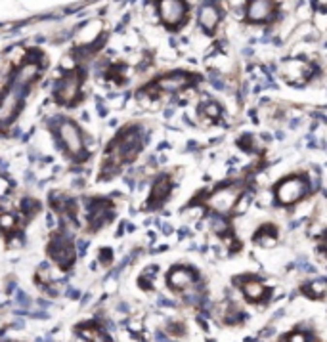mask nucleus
<instances>
[{
    "label": "nucleus",
    "instance_id": "1",
    "mask_svg": "<svg viewBox=\"0 0 327 342\" xmlns=\"http://www.w3.org/2000/svg\"><path fill=\"white\" fill-rule=\"evenodd\" d=\"M38 75H40V63L36 60H29L23 67H19L12 84L0 96V125L2 126L10 125L17 117L19 109L23 107V99L29 94L31 84L38 79Z\"/></svg>",
    "mask_w": 327,
    "mask_h": 342
},
{
    "label": "nucleus",
    "instance_id": "2",
    "mask_svg": "<svg viewBox=\"0 0 327 342\" xmlns=\"http://www.w3.org/2000/svg\"><path fill=\"white\" fill-rule=\"evenodd\" d=\"M142 149V132L140 128L132 126V128H125L115 142H111L109 149H107V157H109V164H113L115 168L125 164L127 161H132L134 157L140 153Z\"/></svg>",
    "mask_w": 327,
    "mask_h": 342
},
{
    "label": "nucleus",
    "instance_id": "3",
    "mask_svg": "<svg viewBox=\"0 0 327 342\" xmlns=\"http://www.w3.org/2000/svg\"><path fill=\"white\" fill-rule=\"evenodd\" d=\"M81 84H82V73L79 69H71L56 82L54 98L62 105H73L81 96Z\"/></svg>",
    "mask_w": 327,
    "mask_h": 342
},
{
    "label": "nucleus",
    "instance_id": "4",
    "mask_svg": "<svg viewBox=\"0 0 327 342\" xmlns=\"http://www.w3.org/2000/svg\"><path fill=\"white\" fill-rule=\"evenodd\" d=\"M308 193V182L300 176H289L276 187L278 203L281 205H294Z\"/></svg>",
    "mask_w": 327,
    "mask_h": 342
},
{
    "label": "nucleus",
    "instance_id": "5",
    "mask_svg": "<svg viewBox=\"0 0 327 342\" xmlns=\"http://www.w3.org/2000/svg\"><path fill=\"white\" fill-rule=\"evenodd\" d=\"M48 254H50V258H52L60 268H64V270H67V268L75 262V247H73V243L69 241V237L64 235V233L52 237V241H50V245H48Z\"/></svg>",
    "mask_w": 327,
    "mask_h": 342
},
{
    "label": "nucleus",
    "instance_id": "6",
    "mask_svg": "<svg viewBox=\"0 0 327 342\" xmlns=\"http://www.w3.org/2000/svg\"><path fill=\"white\" fill-rule=\"evenodd\" d=\"M58 136H60L64 147L71 155L79 157L82 153V149H84L82 134H81V128L75 125L73 121H60V125H58Z\"/></svg>",
    "mask_w": 327,
    "mask_h": 342
},
{
    "label": "nucleus",
    "instance_id": "7",
    "mask_svg": "<svg viewBox=\"0 0 327 342\" xmlns=\"http://www.w3.org/2000/svg\"><path fill=\"white\" fill-rule=\"evenodd\" d=\"M312 73H314L312 65L300 58L285 60L281 63V77L291 84H304L312 77Z\"/></svg>",
    "mask_w": 327,
    "mask_h": 342
},
{
    "label": "nucleus",
    "instance_id": "8",
    "mask_svg": "<svg viewBox=\"0 0 327 342\" xmlns=\"http://www.w3.org/2000/svg\"><path fill=\"white\" fill-rule=\"evenodd\" d=\"M188 14V6L182 0H163L159 2V16L164 25L168 27H178Z\"/></svg>",
    "mask_w": 327,
    "mask_h": 342
},
{
    "label": "nucleus",
    "instance_id": "9",
    "mask_svg": "<svg viewBox=\"0 0 327 342\" xmlns=\"http://www.w3.org/2000/svg\"><path fill=\"white\" fill-rule=\"evenodd\" d=\"M166 281H168L170 289H174V291H178V293H186L188 289L194 287V283L197 281V274L192 268L180 266V268H172V270H170Z\"/></svg>",
    "mask_w": 327,
    "mask_h": 342
},
{
    "label": "nucleus",
    "instance_id": "10",
    "mask_svg": "<svg viewBox=\"0 0 327 342\" xmlns=\"http://www.w3.org/2000/svg\"><path fill=\"white\" fill-rule=\"evenodd\" d=\"M276 14V4L270 0H253L247 4V17L253 23H262L272 19Z\"/></svg>",
    "mask_w": 327,
    "mask_h": 342
},
{
    "label": "nucleus",
    "instance_id": "11",
    "mask_svg": "<svg viewBox=\"0 0 327 342\" xmlns=\"http://www.w3.org/2000/svg\"><path fill=\"white\" fill-rule=\"evenodd\" d=\"M220 16H222L220 8L216 4H213V2H207L199 10V25L203 27L205 33H214L218 21H220Z\"/></svg>",
    "mask_w": 327,
    "mask_h": 342
},
{
    "label": "nucleus",
    "instance_id": "12",
    "mask_svg": "<svg viewBox=\"0 0 327 342\" xmlns=\"http://www.w3.org/2000/svg\"><path fill=\"white\" fill-rule=\"evenodd\" d=\"M190 84V75L188 73H182V71H174V73H168L161 77L157 81V90H166V92H176L180 88H186Z\"/></svg>",
    "mask_w": 327,
    "mask_h": 342
},
{
    "label": "nucleus",
    "instance_id": "13",
    "mask_svg": "<svg viewBox=\"0 0 327 342\" xmlns=\"http://www.w3.org/2000/svg\"><path fill=\"white\" fill-rule=\"evenodd\" d=\"M88 212H90V224H92L94 229L99 228V226H103V224H107L115 214L113 205L109 201H94L92 207L88 209Z\"/></svg>",
    "mask_w": 327,
    "mask_h": 342
},
{
    "label": "nucleus",
    "instance_id": "14",
    "mask_svg": "<svg viewBox=\"0 0 327 342\" xmlns=\"http://www.w3.org/2000/svg\"><path fill=\"white\" fill-rule=\"evenodd\" d=\"M170 189H172V180H170V176H159L157 178V182H155V186L151 189V199H149V207H155V205H161L164 199L168 197V193H170Z\"/></svg>",
    "mask_w": 327,
    "mask_h": 342
},
{
    "label": "nucleus",
    "instance_id": "15",
    "mask_svg": "<svg viewBox=\"0 0 327 342\" xmlns=\"http://www.w3.org/2000/svg\"><path fill=\"white\" fill-rule=\"evenodd\" d=\"M243 294L251 300V302H259L266 296V287L262 285L261 281H251V279H245L243 281Z\"/></svg>",
    "mask_w": 327,
    "mask_h": 342
},
{
    "label": "nucleus",
    "instance_id": "16",
    "mask_svg": "<svg viewBox=\"0 0 327 342\" xmlns=\"http://www.w3.org/2000/svg\"><path fill=\"white\" fill-rule=\"evenodd\" d=\"M255 241L262 245V247H274L278 243V231L272 224H266L262 226L261 229L255 233Z\"/></svg>",
    "mask_w": 327,
    "mask_h": 342
},
{
    "label": "nucleus",
    "instance_id": "17",
    "mask_svg": "<svg viewBox=\"0 0 327 342\" xmlns=\"http://www.w3.org/2000/svg\"><path fill=\"white\" fill-rule=\"evenodd\" d=\"M79 333L86 342H111L109 337L105 335V331L99 329L98 325H84L79 329Z\"/></svg>",
    "mask_w": 327,
    "mask_h": 342
},
{
    "label": "nucleus",
    "instance_id": "18",
    "mask_svg": "<svg viewBox=\"0 0 327 342\" xmlns=\"http://www.w3.org/2000/svg\"><path fill=\"white\" fill-rule=\"evenodd\" d=\"M302 291L312 296V298H324L326 296V291H327V283L326 279H318L314 283H308L306 287H302Z\"/></svg>",
    "mask_w": 327,
    "mask_h": 342
},
{
    "label": "nucleus",
    "instance_id": "19",
    "mask_svg": "<svg viewBox=\"0 0 327 342\" xmlns=\"http://www.w3.org/2000/svg\"><path fill=\"white\" fill-rule=\"evenodd\" d=\"M251 201H253V195L251 193H241V195H237V199H235V203H233V214H243L249 207H251Z\"/></svg>",
    "mask_w": 327,
    "mask_h": 342
},
{
    "label": "nucleus",
    "instance_id": "20",
    "mask_svg": "<svg viewBox=\"0 0 327 342\" xmlns=\"http://www.w3.org/2000/svg\"><path fill=\"white\" fill-rule=\"evenodd\" d=\"M201 113H203L205 117H209L211 121H216V119L220 117V107H218V103H214V101H207V103H203Z\"/></svg>",
    "mask_w": 327,
    "mask_h": 342
},
{
    "label": "nucleus",
    "instance_id": "21",
    "mask_svg": "<svg viewBox=\"0 0 327 342\" xmlns=\"http://www.w3.org/2000/svg\"><path fill=\"white\" fill-rule=\"evenodd\" d=\"M16 228H17V220L14 214H10V212L0 214V229H4L6 233H12Z\"/></svg>",
    "mask_w": 327,
    "mask_h": 342
},
{
    "label": "nucleus",
    "instance_id": "22",
    "mask_svg": "<svg viewBox=\"0 0 327 342\" xmlns=\"http://www.w3.org/2000/svg\"><path fill=\"white\" fill-rule=\"evenodd\" d=\"M279 342H310V339H308V335L302 333V331H293V333L285 335Z\"/></svg>",
    "mask_w": 327,
    "mask_h": 342
},
{
    "label": "nucleus",
    "instance_id": "23",
    "mask_svg": "<svg viewBox=\"0 0 327 342\" xmlns=\"http://www.w3.org/2000/svg\"><path fill=\"white\" fill-rule=\"evenodd\" d=\"M213 229L218 233V235H224L228 231V222L222 220V218H213Z\"/></svg>",
    "mask_w": 327,
    "mask_h": 342
},
{
    "label": "nucleus",
    "instance_id": "24",
    "mask_svg": "<svg viewBox=\"0 0 327 342\" xmlns=\"http://www.w3.org/2000/svg\"><path fill=\"white\" fill-rule=\"evenodd\" d=\"M21 207H23V211L27 212V214H33V212H38V203L33 201V199H25L23 203H21Z\"/></svg>",
    "mask_w": 327,
    "mask_h": 342
},
{
    "label": "nucleus",
    "instance_id": "25",
    "mask_svg": "<svg viewBox=\"0 0 327 342\" xmlns=\"http://www.w3.org/2000/svg\"><path fill=\"white\" fill-rule=\"evenodd\" d=\"M168 335H172V337H182L184 335V325L182 323H170L168 325Z\"/></svg>",
    "mask_w": 327,
    "mask_h": 342
},
{
    "label": "nucleus",
    "instance_id": "26",
    "mask_svg": "<svg viewBox=\"0 0 327 342\" xmlns=\"http://www.w3.org/2000/svg\"><path fill=\"white\" fill-rule=\"evenodd\" d=\"M111 258H113V256H111V250H109V249L101 250V254H99V260H101V264H109V262H111Z\"/></svg>",
    "mask_w": 327,
    "mask_h": 342
},
{
    "label": "nucleus",
    "instance_id": "27",
    "mask_svg": "<svg viewBox=\"0 0 327 342\" xmlns=\"http://www.w3.org/2000/svg\"><path fill=\"white\" fill-rule=\"evenodd\" d=\"M17 302H19L21 306H25V308L31 304V302H29V298H27V294H23V293H17Z\"/></svg>",
    "mask_w": 327,
    "mask_h": 342
}]
</instances>
